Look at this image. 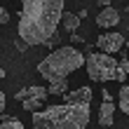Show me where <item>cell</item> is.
<instances>
[{"label": "cell", "instance_id": "cell-12", "mask_svg": "<svg viewBox=\"0 0 129 129\" xmlns=\"http://www.w3.org/2000/svg\"><path fill=\"white\" fill-rule=\"evenodd\" d=\"M0 129H26V127L21 124L17 117L7 115V113L3 110V113H0Z\"/></svg>", "mask_w": 129, "mask_h": 129}, {"label": "cell", "instance_id": "cell-2", "mask_svg": "<svg viewBox=\"0 0 129 129\" xmlns=\"http://www.w3.org/2000/svg\"><path fill=\"white\" fill-rule=\"evenodd\" d=\"M89 103H59L33 113V129H87Z\"/></svg>", "mask_w": 129, "mask_h": 129}, {"label": "cell", "instance_id": "cell-10", "mask_svg": "<svg viewBox=\"0 0 129 129\" xmlns=\"http://www.w3.org/2000/svg\"><path fill=\"white\" fill-rule=\"evenodd\" d=\"M59 24H61L68 33H75V31L80 28V17H78V14H71V12H61Z\"/></svg>", "mask_w": 129, "mask_h": 129}, {"label": "cell", "instance_id": "cell-16", "mask_svg": "<svg viewBox=\"0 0 129 129\" xmlns=\"http://www.w3.org/2000/svg\"><path fill=\"white\" fill-rule=\"evenodd\" d=\"M5 106H7V96H5L3 92H0V113L5 110Z\"/></svg>", "mask_w": 129, "mask_h": 129}, {"label": "cell", "instance_id": "cell-14", "mask_svg": "<svg viewBox=\"0 0 129 129\" xmlns=\"http://www.w3.org/2000/svg\"><path fill=\"white\" fill-rule=\"evenodd\" d=\"M117 106H120V110H122L124 115H129V82L120 87V103Z\"/></svg>", "mask_w": 129, "mask_h": 129}, {"label": "cell", "instance_id": "cell-3", "mask_svg": "<svg viewBox=\"0 0 129 129\" xmlns=\"http://www.w3.org/2000/svg\"><path fill=\"white\" fill-rule=\"evenodd\" d=\"M82 63H85L82 52H78L75 47H59L38 63V71L45 80H59L75 73Z\"/></svg>", "mask_w": 129, "mask_h": 129}, {"label": "cell", "instance_id": "cell-8", "mask_svg": "<svg viewBox=\"0 0 129 129\" xmlns=\"http://www.w3.org/2000/svg\"><path fill=\"white\" fill-rule=\"evenodd\" d=\"M117 21H120V14H117V10L113 5H106L96 17L99 28H113V26H117Z\"/></svg>", "mask_w": 129, "mask_h": 129}, {"label": "cell", "instance_id": "cell-18", "mask_svg": "<svg viewBox=\"0 0 129 129\" xmlns=\"http://www.w3.org/2000/svg\"><path fill=\"white\" fill-rule=\"evenodd\" d=\"M124 56H127V59H129V42H127V52H124Z\"/></svg>", "mask_w": 129, "mask_h": 129}, {"label": "cell", "instance_id": "cell-7", "mask_svg": "<svg viewBox=\"0 0 129 129\" xmlns=\"http://www.w3.org/2000/svg\"><path fill=\"white\" fill-rule=\"evenodd\" d=\"M101 96H103V103L99 108V124L110 127L115 122V103H113V96H110L108 89H101Z\"/></svg>", "mask_w": 129, "mask_h": 129}, {"label": "cell", "instance_id": "cell-17", "mask_svg": "<svg viewBox=\"0 0 129 129\" xmlns=\"http://www.w3.org/2000/svg\"><path fill=\"white\" fill-rule=\"evenodd\" d=\"M99 5H101V7H106V5H110V0H99Z\"/></svg>", "mask_w": 129, "mask_h": 129}, {"label": "cell", "instance_id": "cell-9", "mask_svg": "<svg viewBox=\"0 0 129 129\" xmlns=\"http://www.w3.org/2000/svg\"><path fill=\"white\" fill-rule=\"evenodd\" d=\"M92 87H80L75 92H66V103H89L92 101Z\"/></svg>", "mask_w": 129, "mask_h": 129}, {"label": "cell", "instance_id": "cell-5", "mask_svg": "<svg viewBox=\"0 0 129 129\" xmlns=\"http://www.w3.org/2000/svg\"><path fill=\"white\" fill-rule=\"evenodd\" d=\"M17 101L21 103V108L26 113H35L45 106V99H47V89L40 87V85H31V87H24L21 92H17Z\"/></svg>", "mask_w": 129, "mask_h": 129}, {"label": "cell", "instance_id": "cell-4", "mask_svg": "<svg viewBox=\"0 0 129 129\" xmlns=\"http://www.w3.org/2000/svg\"><path fill=\"white\" fill-rule=\"evenodd\" d=\"M85 71L89 75V80L94 82H108L115 80V68H117V59L106 52H94V54L85 56Z\"/></svg>", "mask_w": 129, "mask_h": 129}, {"label": "cell", "instance_id": "cell-6", "mask_svg": "<svg viewBox=\"0 0 129 129\" xmlns=\"http://www.w3.org/2000/svg\"><path fill=\"white\" fill-rule=\"evenodd\" d=\"M96 47L106 54H115L124 47V35L122 33H101L96 40Z\"/></svg>", "mask_w": 129, "mask_h": 129}, {"label": "cell", "instance_id": "cell-15", "mask_svg": "<svg viewBox=\"0 0 129 129\" xmlns=\"http://www.w3.org/2000/svg\"><path fill=\"white\" fill-rule=\"evenodd\" d=\"M0 24H10V12L0 5Z\"/></svg>", "mask_w": 129, "mask_h": 129}, {"label": "cell", "instance_id": "cell-11", "mask_svg": "<svg viewBox=\"0 0 129 129\" xmlns=\"http://www.w3.org/2000/svg\"><path fill=\"white\" fill-rule=\"evenodd\" d=\"M68 92V78H59V80H49V87H47V94H54V96H63Z\"/></svg>", "mask_w": 129, "mask_h": 129}, {"label": "cell", "instance_id": "cell-1", "mask_svg": "<svg viewBox=\"0 0 129 129\" xmlns=\"http://www.w3.org/2000/svg\"><path fill=\"white\" fill-rule=\"evenodd\" d=\"M19 10V38L26 45H42L56 33L66 0H17Z\"/></svg>", "mask_w": 129, "mask_h": 129}, {"label": "cell", "instance_id": "cell-13", "mask_svg": "<svg viewBox=\"0 0 129 129\" xmlns=\"http://www.w3.org/2000/svg\"><path fill=\"white\" fill-rule=\"evenodd\" d=\"M127 75H129V59L124 56L122 61H117V68H115V80H117V82H127Z\"/></svg>", "mask_w": 129, "mask_h": 129}]
</instances>
